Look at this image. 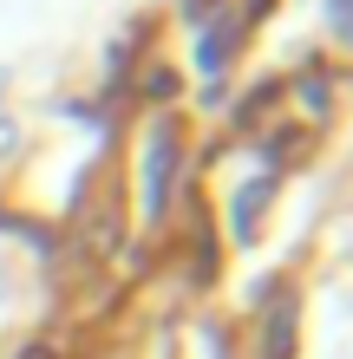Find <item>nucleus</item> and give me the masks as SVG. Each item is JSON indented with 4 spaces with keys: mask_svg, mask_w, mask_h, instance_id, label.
Here are the masks:
<instances>
[{
    "mask_svg": "<svg viewBox=\"0 0 353 359\" xmlns=\"http://www.w3.org/2000/svg\"><path fill=\"white\" fill-rule=\"evenodd\" d=\"M0 92H7V72H0Z\"/></svg>",
    "mask_w": 353,
    "mask_h": 359,
    "instance_id": "4",
    "label": "nucleus"
},
{
    "mask_svg": "<svg viewBox=\"0 0 353 359\" xmlns=\"http://www.w3.org/2000/svg\"><path fill=\"white\" fill-rule=\"evenodd\" d=\"M327 13H334V33H347V0H327Z\"/></svg>",
    "mask_w": 353,
    "mask_h": 359,
    "instance_id": "2",
    "label": "nucleus"
},
{
    "mask_svg": "<svg viewBox=\"0 0 353 359\" xmlns=\"http://www.w3.org/2000/svg\"><path fill=\"white\" fill-rule=\"evenodd\" d=\"M171 157H177V131H171V124H157L151 151H144V196H151V209H164V189H171Z\"/></svg>",
    "mask_w": 353,
    "mask_h": 359,
    "instance_id": "1",
    "label": "nucleus"
},
{
    "mask_svg": "<svg viewBox=\"0 0 353 359\" xmlns=\"http://www.w3.org/2000/svg\"><path fill=\"white\" fill-rule=\"evenodd\" d=\"M20 359H46V346H27V353H20Z\"/></svg>",
    "mask_w": 353,
    "mask_h": 359,
    "instance_id": "3",
    "label": "nucleus"
}]
</instances>
